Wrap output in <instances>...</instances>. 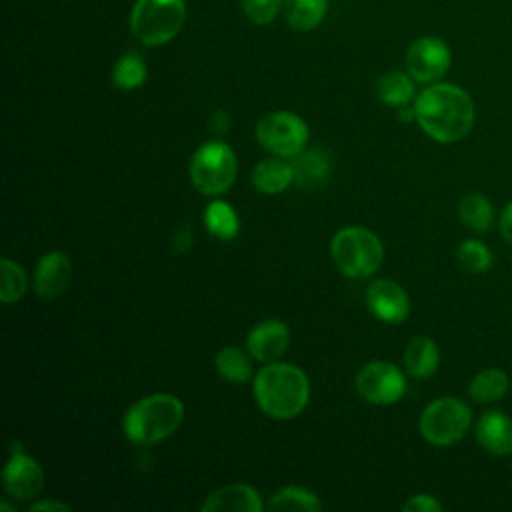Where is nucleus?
Here are the masks:
<instances>
[{
    "label": "nucleus",
    "instance_id": "nucleus-21",
    "mask_svg": "<svg viewBox=\"0 0 512 512\" xmlns=\"http://www.w3.org/2000/svg\"><path fill=\"white\" fill-rule=\"evenodd\" d=\"M412 76L398 72V70H390L386 74H382L376 80V96L380 102L400 108L412 102L414 98V84H412Z\"/></svg>",
    "mask_w": 512,
    "mask_h": 512
},
{
    "label": "nucleus",
    "instance_id": "nucleus-14",
    "mask_svg": "<svg viewBox=\"0 0 512 512\" xmlns=\"http://www.w3.org/2000/svg\"><path fill=\"white\" fill-rule=\"evenodd\" d=\"M72 282V264L70 258L60 252L52 250L46 252L34 272V290L42 298H58L62 296Z\"/></svg>",
    "mask_w": 512,
    "mask_h": 512
},
{
    "label": "nucleus",
    "instance_id": "nucleus-12",
    "mask_svg": "<svg viewBox=\"0 0 512 512\" xmlns=\"http://www.w3.org/2000/svg\"><path fill=\"white\" fill-rule=\"evenodd\" d=\"M366 304L370 312L386 324H400L410 314L408 294L400 284L388 278H378L368 286Z\"/></svg>",
    "mask_w": 512,
    "mask_h": 512
},
{
    "label": "nucleus",
    "instance_id": "nucleus-8",
    "mask_svg": "<svg viewBox=\"0 0 512 512\" xmlns=\"http://www.w3.org/2000/svg\"><path fill=\"white\" fill-rule=\"evenodd\" d=\"M256 140L274 156L294 158L306 148L308 124L294 112L278 110L256 124Z\"/></svg>",
    "mask_w": 512,
    "mask_h": 512
},
{
    "label": "nucleus",
    "instance_id": "nucleus-30",
    "mask_svg": "<svg viewBox=\"0 0 512 512\" xmlns=\"http://www.w3.org/2000/svg\"><path fill=\"white\" fill-rule=\"evenodd\" d=\"M248 18L256 24H268L280 8L282 0H242Z\"/></svg>",
    "mask_w": 512,
    "mask_h": 512
},
{
    "label": "nucleus",
    "instance_id": "nucleus-3",
    "mask_svg": "<svg viewBox=\"0 0 512 512\" xmlns=\"http://www.w3.org/2000/svg\"><path fill=\"white\" fill-rule=\"evenodd\" d=\"M182 418V400L168 392H156L140 398L126 410L122 430L130 442L150 446L176 432Z\"/></svg>",
    "mask_w": 512,
    "mask_h": 512
},
{
    "label": "nucleus",
    "instance_id": "nucleus-5",
    "mask_svg": "<svg viewBox=\"0 0 512 512\" xmlns=\"http://www.w3.org/2000/svg\"><path fill=\"white\" fill-rule=\"evenodd\" d=\"M190 182L192 186L206 194L218 196L230 190L238 174V160L234 150L222 140H210L196 148L190 158Z\"/></svg>",
    "mask_w": 512,
    "mask_h": 512
},
{
    "label": "nucleus",
    "instance_id": "nucleus-16",
    "mask_svg": "<svg viewBox=\"0 0 512 512\" xmlns=\"http://www.w3.org/2000/svg\"><path fill=\"white\" fill-rule=\"evenodd\" d=\"M476 440L490 454H512V418L500 410L484 412L476 422Z\"/></svg>",
    "mask_w": 512,
    "mask_h": 512
},
{
    "label": "nucleus",
    "instance_id": "nucleus-15",
    "mask_svg": "<svg viewBox=\"0 0 512 512\" xmlns=\"http://www.w3.org/2000/svg\"><path fill=\"white\" fill-rule=\"evenodd\" d=\"M294 170V184L302 190L316 192L320 190L330 178V156L322 148H304L300 154L292 158Z\"/></svg>",
    "mask_w": 512,
    "mask_h": 512
},
{
    "label": "nucleus",
    "instance_id": "nucleus-7",
    "mask_svg": "<svg viewBox=\"0 0 512 512\" xmlns=\"http://www.w3.org/2000/svg\"><path fill=\"white\" fill-rule=\"evenodd\" d=\"M472 424L468 404L454 396L432 400L420 414L418 428L426 442L434 446H452L464 438Z\"/></svg>",
    "mask_w": 512,
    "mask_h": 512
},
{
    "label": "nucleus",
    "instance_id": "nucleus-32",
    "mask_svg": "<svg viewBox=\"0 0 512 512\" xmlns=\"http://www.w3.org/2000/svg\"><path fill=\"white\" fill-rule=\"evenodd\" d=\"M500 234L512 244V202H508L500 216Z\"/></svg>",
    "mask_w": 512,
    "mask_h": 512
},
{
    "label": "nucleus",
    "instance_id": "nucleus-6",
    "mask_svg": "<svg viewBox=\"0 0 512 512\" xmlns=\"http://www.w3.org/2000/svg\"><path fill=\"white\" fill-rule=\"evenodd\" d=\"M184 18L182 0H138L132 8L130 30L144 46H162L180 32Z\"/></svg>",
    "mask_w": 512,
    "mask_h": 512
},
{
    "label": "nucleus",
    "instance_id": "nucleus-1",
    "mask_svg": "<svg viewBox=\"0 0 512 512\" xmlns=\"http://www.w3.org/2000/svg\"><path fill=\"white\" fill-rule=\"evenodd\" d=\"M416 122L432 140L450 144L464 138L474 124V102L456 84L438 82L424 88L416 100Z\"/></svg>",
    "mask_w": 512,
    "mask_h": 512
},
{
    "label": "nucleus",
    "instance_id": "nucleus-9",
    "mask_svg": "<svg viewBox=\"0 0 512 512\" xmlns=\"http://www.w3.org/2000/svg\"><path fill=\"white\" fill-rule=\"evenodd\" d=\"M356 390L370 404L390 406L404 396L406 378L392 362L372 360L358 370Z\"/></svg>",
    "mask_w": 512,
    "mask_h": 512
},
{
    "label": "nucleus",
    "instance_id": "nucleus-26",
    "mask_svg": "<svg viewBox=\"0 0 512 512\" xmlns=\"http://www.w3.org/2000/svg\"><path fill=\"white\" fill-rule=\"evenodd\" d=\"M284 14L292 28L312 30L326 14V0H284Z\"/></svg>",
    "mask_w": 512,
    "mask_h": 512
},
{
    "label": "nucleus",
    "instance_id": "nucleus-10",
    "mask_svg": "<svg viewBox=\"0 0 512 512\" xmlns=\"http://www.w3.org/2000/svg\"><path fill=\"white\" fill-rule=\"evenodd\" d=\"M450 68V48L436 36L418 38L406 52L408 74L422 84H434Z\"/></svg>",
    "mask_w": 512,
    "mask_h": 512
},
{
    "label": "nucleus",
    "instance_id": "nucleus-28",
    "mask_svg": "<svg viewBox=\"0 0 512 512\" xmlns=\"http://www.w3.org/2000/svg\"><path fill=\"white\" fill-rule=\"evenodd\" d=\"M146 80V64L144 60L136 54H124L112 72V82L120 88V90H134L138 88L142 82Z\"/></svg>",
    "mask_w": 512,
    "mask_h": 512
},
{
    "label": "nucleus",
    "instance_id": "nucleus-31",
    "mask_svg": "<svg viewBox=\"0 0 512 512\" xmlns=\"http://www.w3.org/2000/svg\"><path fill=\"white\" fill-rule=\"evenodd\" d=\"M402 510L404 512H442V504L430 494H416L404 502Z\"/></svg>",
    "mask_w": 512,
    "mask_h": 512
},
{
    "label": "nucleus",
    "instance_id": "nucleus-27",
    "mask_svg": "<svg viewBox=\"0 0 512 512\" xmlns=\"http://www.w3.org/2000/svg\"><path fill=\"white\" fill-rule=\"evenodd\" d=\"M0 300L4 304H14L18 302L28 288V276L24 272V268L10 260V258H2L0 260Z\"/></svg>",
    "mask_w": 512,
    "mask_h": 512
},
{
    "label": "nucleus",
    "instance_id": "nucleus-19",
    "mask_svg": "<svg viewBox=\"0 0 512 512\" xmlns=\"http://www.w3.org/2000/svg\"><path fill=\"white\" fill-rule=\"evenodd\" d=\"M440 350L428 336H416L404 350V368L412 378H428L436 372Z\"/></svg>",
    "mask_w": 512,
    "mask_h": 512
},
{
    "label": "nucleus",
    "instance_id": "nucleus-2",
    "mask_svg": "<svg viewBox=\"0 0 512 512\" xmlns=\"http://www.w3.org/2000/svg\"><path fill=\"white\" fill-rule=\"evenodd\" d=\"M254 398L274 420L296 418L310 400V382L302 368L290 362H270L254 376Z\"/></svg>",
    "mask_w": 512,
    "mask_h": 512
},
{
    "label": "nucleus",
    "instance_id": "nucleus-22",
    "mask_svg": "<svg viewBox=\"0 0 512 512\" xmlns=\"http://www.w3.org/2000/svg\"><path fill=\"white\" fill-rule=\"evenodd\" d=\"M202 218L208 232L220 240H232L240 230V220L236 210L224 200H212L206 206Z\"/></svg>",
    "mask_w": 512,
    "mask_h": 512
},
{
    "label": "nucleus",
    "instance_id": "nucleus-29",
    "mask_svg": "<svg viewBox=\"0 0 512 512\" xmlns=\"http://www.w3.org/2000/svg\"><path fill=\"white\" fill-rule=\"evenodd\" d=\"M456 262L462 270L472 274H482L492 266V252L480 240H464L456 248Z\"/></svg>",
    "mask_w": 512,
    "mask_h": 512
},
{
    "label": "nucleus",
    "instance_id": "nucleus-11",
    "mask_svg": "<svg viewBox=\"0 0 512 512\" xmlns=\"http://www.w3.org/2000/svg\"><path fill=\"white\" fill-rule=\"evenodd\" d=\"M4 490L18 500L36 498L44 488V470L42 466L28 456L22 448L14 446L12 454L2 472Z\"/></svg>",
    "mask_w": 512,
    "mask_h": 512
},
{
    "label": "nucleus",
    "instance_id": "nucleus-33",
    "mask_svg": "<svg viewBox=\"0 0 512 512\" xmlns=\"http://www.w3.org/2000/svg\"><path fill=\"white\" fill-rule=\"evenodd\" d=\"M210 124H212V128H214L216 134H224V132L228 130V126H230V116H228V112L218 110V112L212 116Z\"/></svg>",
    "mask_w": 512,
    "mask_h": 512
},
{
    "label": "nucleus",
    "instance_id": "nucleus-18",
    "mask_svg": "<svg viewBox=\"0 0 512 512\" xmlns=\"http://www.w3.org/2000/svg\"><path fill=\"white\" fill-rule=\"evenodd\" d=\"M254 188L262 194H280L284 192L290 184H294V170H292V162L284 160L282 156H272V158H264L260 160L254 168H252V176H250Z\"/></svg>",
    "mask_w": 512,
    "mask_h": 512
},
{
    "label": "nucleus",
    "instance_id": "nucleus-34",
    "mask_svg": "<svg viewBox=\"0 0 512 512\" xmlns=\"http://www.w3.org/2000/svg\"><path fill=\"white\" fill-rule=\"evenodd\" d=\"M36 510H70V506L64 502H58V500H42V502H34L30 506V512H36Z\"/></svg>",
    "mask_w": 512,
    "mask_h": 512
},
{
    "label": "nucleus",
    "instance_id": "nucleus-4",
    "mask_svg": "<svg viewBox=\"0 0 512 512\" xmlns=\"http://www.w3.org/2000/svg\"><path fill=\"white\" fill-rule=\"evenodd\" d=\"M330 256L344 276L368 278L382 266L384 246L372 230L346 226L332 236Z\"/></svg>",
    "mask_w": 512,
    "mask_h": 512
},
{
    "label": "nucleus",
    "instance_id": "nucleus-17",
    "mask_svg": "<svg viewBox=\"0 0 512 512\" xmlns=\"http://www.w3.org/2000/svg\"><path fill=\"white\" fill-rule=\"evenodd\" d=\"M202 512H218V510H232V512H262L264 504L260 494L248 484H228L212 494H208L200 506Z\"/></svg>",
    "mask_w": 512,
    "mask_h": 512
},
{
    "label": "nucleus",
    "instance_id": "nucleus-13",
    "mask_svg": "<svg viewBox=\"0 0 512 512\" xmlns=\"http://www.w3.org/2000/svg\"><path fill=\"white\" fill-rule=\"evenodd\" d=\"M246 346L258 362H276L290 346V328L276 318L262 320L248 332Z\"/></svg>",
    "mask_w": 512,
    "mask_h": 512
},
{
    "label": "nucleus",
    "instance_id": "nucleus-24",
    "mask_svg": "<svg viewBox=\"0 0 512 512\" xmlns=\"http://www.w3.org/2000/svg\"><path fill=\"white\" fill-rule=\"evenodd\" d=\"M268 506L276 512H316L322 508V502L318 496L306 488L300 486H284L278 492H274L268 500Z\"/></svg>",
    "mask_w": 512,
    "mask_h": 512
},
{
    "label": "nucleus",
    "instance_id": "nucleus-35",
    "mask_svg": "<svg viewBox=\"0 0 512 512\" xmlns=\"http://www.w3.org/2000/svg\"><path fill=\"white\" fill-rule=\"evenodd\" d=\"M176 238H178V240H190L192 236H190L188 228H182V230H178V232H176ZM186 246H190V242H186L184 246H176V250H178V252H184V250H186Z\"/></svg>",
    "mask_w": 512,
    "mask_h": 512
},
{
    "label": "nucleus",
    "instance_id": "nucleus-23",
    "mask_svg": "<svg viewBox=\"0 0 512 512\" xmlns=\"http://www.w3.org/2000/svg\"><path fill=\"white\" fill-rule=\"evenodd\" d=\"M506 392H508V376L498 368L480 370L470 380V386H468V394L480 404L498 402Z\"/></svg>",
    "mask_w": 512,
    "mask_h": 512
},
{
    "label": "nucleus",
    "instance_id": "nucleus-25",
    "mask_svg": "<svg viewBox=\"0 0 512 512\" xmlns=\"http://www.w3.org/2000/svg\"><path fill=\"white\" fill-rule=\"evenodd\" d=\"M214 366L224 380L234 384H242L252 378V364L248 356L236 346H224L222 350H218Z\"/></svg>",
    "mask_w": 512,
    "mask_h": 512
},
{
    "label": "nucleus",
    "instance_id": "nucleus-20",
    "mask_svg": "<svg viewBox=\"0 0 512 512\" xmlns=\"http://www.w3.org/2000/svg\"><path fill=\"white\" fill-rule=\"evenodd\" d=\"M458 216L474 232H486L494 222V206L480 192H466L458 202Z\"/></svg>",
    "mask_w": 512,
    "mask_h": 512
}]
</instances>
